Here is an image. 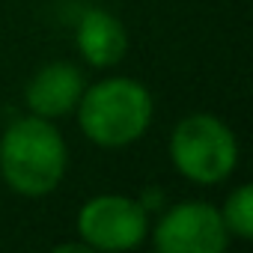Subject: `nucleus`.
Instances as JSON below:
<instances>
[{
  "mask_svg": "<svg viewBox=\"0 0 253 253\" xmlns=\"http://www.w3.org/2000/svg\"><path fill=\"white\" fill-rule=\"evenodd\" d=\"M0 173L24 197L51 194L66 173V143L60 131L42 116L12 122L0 137Z\"/></svg>",
  "mask_w": 253,
  "mask_h": 253,
  "instance_id": "nucleus-1",
  "label": "nucleus"
},
{
  "mask_svg": "<svg viewBox=\"0 0 253 253\" xmlns=\"http://www.w3.org/2000/svg\"><path fill=\"white\" fill-rule=\"evenodd\" d=\"M81 131L107 149L140 140L152 122V95L140 81L110 78L81 92L78 101Z\"/></svg>",
  "mask_w": 253,
  "mask_h": 253,
  "instance_id": "nucleus-2",
  "label": "nucleus"
},
{
  "mask_svg": "<svg viewBox=\"0 0 253 253\" xmlns=\"http://www.w3.org/2000/svg\"><path fill=\"white\" fill-rule=\"evenodd\" d=\"M170 158L185 179L197 185H217L235 170L238 143L217 116L191 113L170 137Z\"/></svg>",
  "mask_w": 253,
  "mask_h": 253,
  "instance_id": "nucleus-3",
  "label": "nucleus"
},
{
  "mask_svg": "<svg viewBox=\"0 0 253 253\" xmlns=\"http://www.w3.org/2000/svg\"><path fill=\"white\" fill-rule=\"evenodd\" d=\"M78 232L89 250H131L149 232L146 206L119 194L92 197L78 211Z\"/></svg>",
  "mask_w": 253,
  "mask_h": 253,
  "instance_id": "nucleus-4",
  "label": "nucleus"
},
{
  "mask_svg": "<svg viewBox=\"0 0 253 253\" xmlns=\"http://www.w3.org/2000/svg\"><path fill=\"white\" fill-rule=\"evenodd\" d=\"M226 241L223 217L209 203H182L155 226V247L161 253H220Z\"/></svg>",
  "mask_w": 253,
  "mask_h": 253,
  "instance_id": "nucleus-5",
  "label": "nucleus"
},
{
  "mask_svg": "<svg viewBox=\"0 0 253 253\" xmlns=\"http://www.w3.org/2000/svg\"><path fill=\"white\" fill-rule=\"evenodd\" d=\"M84 92V75L72 63H48L27 84V107L33 116L57 119L78 107Z\"/></svg>",
  "mask_w": 253,
  "mask_h": 253,
  "instance_id": "nucleus-6",
  "label": "nucleus"
},
{
  "mask_svg": "<svg viewBox=\"0 0 253 253\" xmlns=\"http://www.w3.org/2000/svg\"><path fill=\"white\" fill-rule=\"evenodd\" d=\"M78 51L98 69L116 66L128 51V33L107 9H86L78 21Z\"/></svg>",
  "mask_w": 253,
  "mask_h": 253,
  "instance_id": "nucleus-7",
  "label": "nucleus"
},
{
  "mask_svg": "<svg viewBox=\"0 0 253 253\" xmlns=\"http://www.w3.org/2000/svg\"><path fill=\"white\" fill-rule=\"evenodd\" d=\"M223 226L229 235H238V238H253V188L250 185H241L229 194L223 211Z\"/></svg>",
  "mask_w": 253,
  "mask_h": 253,
  "instance_id": "nucleus-8",
  "label": "nucleus"
}]
</instances>
